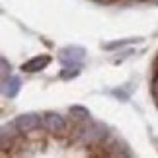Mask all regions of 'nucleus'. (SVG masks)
<instances>
[{"instance_id":"f257e3e1","label":"nucleus","mask_w":158,"mask_h":158,"mask_svg":"<svg viewBox=\"0 0 158 158\" xmlns=\"http://www.w3.org/2000/svg\"><path fill=\"white\" fill-rule=\"evenodd\" d=\"M107 127L98 121H82V125L74 127V141L86 144V147H94V144H102L107 139Z\"/></svg>"},{"instance_id":"f03ea898","label":"nucleus","mask_w":158,"mask_h":158,"mask_svg":"<svg viewBox=\"0 0 158 158\" xmlns=\"http://www.w3.org/2000/svg\"><path fill=\"white\" fill-rule=\"evenodd\" d=\"M86 59V51L78 45H69L59 51V60L64 66H80Z\"/></svg>"},{"instance_id":"7ed1b4c3","label":"nucleus","mask_w":158,"mask_h":158,"mask_svg":"<svg viewBox=\"0 0 158 158\" xmlns=\"http://www.w3.org/2000/svg\"><path fill=\"white\" fill-rule=\"evenodd\" d=\"M43 125H45V129L49 131L51 135H64L66 129H69L64 117H60L59 113H53V111L43 115Z\"/></svg>"},{"instance_id":"20e7f679","label":"nucleus","mask_w":158,"mask_h":158,"mask_svg":"<svg viewBox=\"0 0 158 158\" xmlns=\"http://www.w3.org/2000/svg\"><path fill=\"white\" fill-rule=\"evenodd\" d=\"M16 123H18L22 133H31L35 129H39L41 123H43V119H41V115H37V113H23L16 119Z\"/></svg>"},{"instance_id":"39448f33","label":"nucleus","mask_w":158,"mask_h":158,"mask_svg":"<svg viewBox=\"0 0 158 158\" xmlns=\"http://www.w3.org/2000/svg\"><path fill=\"white\" fill-rule=\"evenodd\" d=\"M49 63H51L49 55H39V57H33V59L26 60V63L22 64V70L23 72H39V70H43Z\"/></svg>"},{"instance_id":"423d86ee","label":"nucleus","mask_w":158,"mask_h":158,"mask_svg":"<svg viewBox=\"0 0 158 158\" xmlns=\"http://www.w3.org/2000/svg\"><path fill=\"white\" fill-rule=\"evenodd\" d=\"M22 88V80L18 76H6L2 78V94L6 98H16Z\"/></svg>"},{"instance_id":"0eeeda50","label":"nucleus","mask_w":158,"mask_h":158,"mask_svg":"<svg viewBox=\"0 0 158 158\" xmlns=\"http://www.w3.org/2000/svg\"><path fill=\"white\" fill-rule=\"evenodd\" d=\"M20 127H18L16 121H12V123H6L2 125V144L8 143V139L10 141H14V139H18V135H20Z\"/></svg>"},{"instance_id":"6e6552de","label":"nucleus","mask_w":158,"mask_h":158,"mask_svg":"<svg viewBox=\"0 0 158 158\" xmlns=\"http://www.w3.org/2000/svg\"><path fill=\"white\" fill-rule=\"evenodd\" d=\"M70 115L74 119H78V121H88L90 119V111L86 107H82V106H72L70 107Z\"/></svg>"},{"instance_id":"1a4fd4ad","label":"nucleus","mask_w":158,"mask_h":158,"mask_svg":"<svg viewBox=\"0 0 158 158\" xmlns=\"http://www.w3.org/2000/svg\"><path fill=\"white\" fill-rule=\"evenodd\" d=\"M80 74V66H66V69L60 72V78H64V80H70V78H74Z\"/></svg>"},{"instance_id":"9d476101","label":"nucleus","mask_w":158,"mask_h":158,"mask_svg":"<svg viewBox=\"0 0 158 158\" xmlns=\"http://www.w3.org/2000/svg\"><path fill=\"white\" fill-rule=\"evenodd\" d=\"M133 39H127V41H113V43H106L104 45V49H117V47H123L127 43H131Z\"/></svg>"},{"instance_id":"9b49d317","label":"nucleus","mask_w":158,"mask_h":158,"mask_svg":"<svg viewBox=\"0 0 158 158\" xmlns=\"http://www.w3.org/2000/svg\"><path fill=\"white\" fill-rule=\"evenodd\" d=\"M0 64H2V78H6L8 72H10V64H8V60H6V57L0 59Z\"/></svg>"},{"instance_id":"f8f14e48","label":"nucleus","mask_w":158,"mask_h":158,"mask_svg":"<svg viewBox=\"0 0 158 158\" xmlns=\"http://www.w3.org/2000/svg\"><path fill=\"white\" fill-rule=\"evenodd\" d=\"M113 94L117 96V98H123V100H127V94H125V92H119V90H115Z\"/></svg>"},{"instance_id":"ddd939ff","label":"nucleus","mask_w":158,"mask_h":158,"mask_svg":"<svg viewBox=\"0 0 158 158\" xmlns=\"http://www.w3.org/2000/svg\"><path fill=\"white\" fill-rule=\"evenodd\" d=\"M154 104H156V107H158V92L154 94Z\"/></svg>"}]
</instances>
